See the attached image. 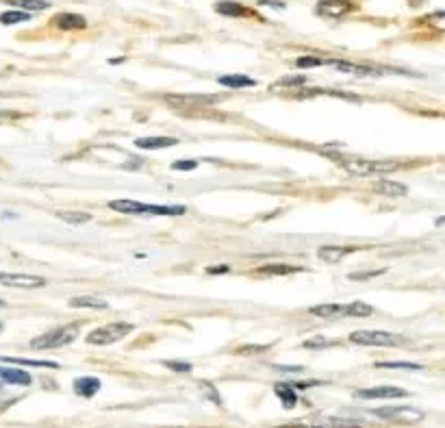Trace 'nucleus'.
Segmentation results:
<instances>
[{"mask_svg": "<svg viewBox=\"0 0 445 428\" xmlns=\"http://www.w3.org/2000/svg\"><path fill=\"white\" fill-rule=\"evenodd\" d=\"M5 307H7V302H5V300H0V309H5Z\"/></svg>", "mask_w": 445, "mask_h": 428, "instance_id": "obj_39", "label": "nucleus"}, {"mask_svg": "<svg viewBox=\"0 0 445 428\" xmlns=\"http://www.w3.org/2000/svg\"><path fill=\"white\" fill-rule=\"evenodd\" d=\"M57 218L64 220L66 224H72V227H81V224H87L91 220V216L87 211H59Z\"/></svg>", "mask_w": 445, "mask_h": 428, "instance_id": "obj_19", "label": "nucleus"}, {"mask_svg": "<svg viewBox=\"0 0 445 428\" xmlns=\"http://www.w3.org/2000/svg\"><path fill=\"white\" fill-rule=\"evenodd\" d=\"M0 285L20 287V289H35V287H44L46 279L35 277V274H0Z\"/></svg>", "mask_w": 445, "mask_h": 428, "instance_id": "obj_6", "label": "nucleus"}, {"mask_svg": "<svg viewBox=\"0 0 445 428\" xmlns=\"http://www.w3.org/2000/svg\"><path fill=\"white\" fill-rule=\"evenodd\" d=\"M3 363H18V365H26V367H50V369H57L59 363H52V361H31V359H7L3 357L0 359Z\"/></svg>", "mask_w": 445, "mask_h": 428, "instance_id": "obj_25", "label": "nucleus"}, {"mask_svg": "<svg viewBox=\"0 0 445 428\" xmlns=\"http://www.w3.org/2000/svg\"><path fill=\"white\" fill-rule=\"evenodd\" d=\"M269 350V344H263V346H250V348H239L237 352L239 354H256V352H265Z\"/></svg>", "mask_w": 445, "mask_h": 428, "instance_id": "obj_35", "label": "nucleus"}, {"mask_svg": "<svg viewBox=\"0 0 445 428\" xmlns=\"http://www.w3.org/2000/svg\"><path fill=\"white\" fill-rule=\"evenodd\" d=\"M350 342L359 346H378V348H389V346H400L402 337L386 333V331H354L350 333Z\"/></svg>", "mask_w": 445, "mask_h": 428, "instance_id": "obj_4", "label": "nucleus"}, {"mask_svg": "<svg viewBox=\"0 0 445 428\" xmlns=\"http://www.w3.org/2000/svg\"><path fill=\"white\" fill-rule=\"evenodd\" d=\"M302 272V267L298 265H285V263H274V265H261L259 274H271V277H287V274H296Z\"/></svg>", "mask_w": 445, "mask_h": 428, "instance_id": "obj_14", "label": "nucleus"}, {"mask_svg": "<svg viewBox=\"0 0 445 428\" xmlns=\"http://www.w3.org/2000/svg\"><path fill=\"white\" fill-rule=\"evenodd\" d=\"M163 365L174 372H191V363H185V361H163Z\"/></svg>", "mask_w": 445, "mask_h": 428, "instance_id": "obj_32", "label": "nucleus"}, {"mask_svg": "<svg viewBox=\"0 0 445 428\" xmlns=\"http://www.w3.org/2000/svg\"><path fill=\"white\" fill-rule=\"evenodd\" d=\"M324 61L321 59H317V57H300L298 59V68H317V66H321Z\"/></svg>", "mask_w": 445, "mask_h": 428, "instance_id": "obj_34", "label": "nucleus"}, {"mask_svg": "<svg viewBox=\"0 0 445 428\" xmlns=\"http://www.w3.org/2000/svg\"><path fill=\"white\" fill-rule=\"evenodd\" d=\"M109 206L114 211H120V213H146V209H148V204L137 202V200H111Z\"/></svg>", "mask_w": 445, "mask_h": 428, "instance_id": "obj_18", "label": "nucleus"}, {"mask_svg": "<svg viewBox=\"0 0 445 428\" xmlns=\"http://www.w3.org/2000/svg\"><path fill=\"white\" fill-rule=\"evenodd\" d=\"M54 26L61 31H79V29H85V18L76 14H59L54 18Z\"/></svg>", "mask_w": 445, "mask_h": 428, "instance_id": "obj_12", "label": "nucleus"}, {"mask_svg": "<svg viewBox=\"0 0 445 428\" xmlns=\"http://www.w3.org/2000/svg\"><path fill=\"white\" fill-rule=\"evenodd\" d=\"M70 307L74 309H106V300L98 298V296H79L70 300Z\"/></svg>", "mask_w": 445, "mask_h": 428, "instance_id": "obj_20", "label": "nucleus"}, {"mask_svg": "<svg viewBox=\"0 0 445 428\" xmlns=\"http://www.w3.org/2000/svg\"><path fill=\"white\" fill-rule=\"evenodd\" d=\"M172 168L174 170H196L198 168V161H174Z\"/></svg>", "mask_w": 445, "mask_h": 428, "instance_id": "obj_36", "label": "nucleus"}, {"mask_svg": "<svg viewBox=\"0 0 445 428\" xmlns=\"http://www.w3.org/2000/svg\"><path fill=\"white\" fill-rule=\"evenodd\" d=\"M348 11H352L350 0H321L317 5V14L328 16V18H339V16H346Z\"/></svg>", "mask_w": 445, "mask_h": 428, "instance_id": "obj_8", "label": "nucleus"}, {"mask_svg": "<svg viewBox=\"0 0 445 428\" xmlns=\"http://www.w3.org/2000/svg\"><path fill=\"white\" fill-rule=\"evenodd\" d=\"M335 342H330V339H326V337H315V339H309V342H304V348H328V346H332Z\"/></svg>", "mask_w": 445, "mask_h": 428, "instance_id": "obj_33", "label": "nucleus"}, {"mask_svg": "<svg viewBox=\"0 0 445 428\" xmlns=\"http://www.w3.org/2000/svg\"><path fill=\"white\" fill-rule=\"evenodd\" d=\"M386 270L382 267V270H376V272H352L348 279L350 281H367V279H374V277H380V274H384Z\"/></svg>", "mask_w": 445, "mask_h": 428, "instance_id": "obj_31", "label": "nucleus"}, {"mask_svg": "<svg viewBox=\"0 0 445 428\" xmlns=\"http://www.w3.org/2000/svg\"><path fill=\"white\" fill-rule=\"evenodd\" d=\"M376 417L391 419V422H404V424H415L424 419V411L413 409V407H382L371 411Z\"/></svg>", "mask_w": 445, "mask_h": 428, "instance_id": "obj_5", "label": "nucleus"}, {"mask_svg": "<svg viewBox=\"0 0 445 428\" xmlns=\"http://www.w3.org/2000/svg\"><path fill=\"white\" fill-rule=\"evenodd\" d=\"M187 211V206L183 204H148L146 213L148 216H183V213Z\"/></svg>", "mask_w": 445, "mask_h": 428, "instance_id": "obj_16", "label": "nucleus"}, {"mask_svg": "<svg viewBox=\"0 0 445 428\" xmlns=\"http://www.w3.org/2000/svg\"><path fill=\"white\" fill-rule=\"evenodd\" d=\"M374 313V307L365 302H350L344 304V317H369Z\"/></svg>", "mask_w": 445, "mask_h": 428, "instance_id": "obj_23", "label": "nucleus"}, {"mask_svg": "<svg viewBox=\"0 0 445 428\" xmlns=\"http://www.w3.org/2000/svg\"><path fill=\"white\" fill-rule=\"evenodd\" d=\"M16 5L26 9V14L29 11H41V9L50 7V3H46V0H16Z\"/></svg>", "mask_w": 445, "mask_h": 428, "instance_id": "obj_28", "label": "nucleus"}, {"mask_svg": "<svg viewBox=\"0 0 445 428\" xmlns=\"http://www.w3.org/2000/svg\"><path fill=\"white\" fill-rule=\"evenodd\" d=\"M129 333H133V324H129V322L106 324V327L94 329L87 335V344L89 346H109V344H116V342L124 339Z\"/></svg>", "mask_w": 445, "mask_h": 428, "instance_id": "obj_3", "label": "nucleus"}, {"mask_svg": "<svg viewBox=\"0 0 445 428\" xmlns=\"http://www.w3.org/2000/svg\"><path fill=\"white\" fill-rule=\"evenodd\" d=\"M179 139L176 137H141L135 141L137 148L144 150H159V148H168V146H176Z\"/></svg>", "mask_w": 445, "mask_h": 428, "instance_id": "obj_13", "label": "nucleus"}, {"mask_svg": "<svg viewBox=\"0 0 445 428\" xmlns=\"http://www.w3.org/2000/svg\"><path fill=\"white\" fill-rule=\"evenodd\" d=\"M219 85H226V87H233V89H244V87H254L256 81H252L248 76H241V74H229V76H219Z\"/></svg>", "mask_w": 445, "mask_h": 428, "instance_id": "obj_21", "label": "nucleus"}, {"mask_svg": "<svg viewBox=\"0 0 445 428\" xmlns=\"http://www.w3.org/2000/svg\"><path fill=\"white\" fill-rule=\"evenodd\" d=\"M350 252H354V248H350V246H321L317 250V257L328 263H337L344 257H348Z\"/></svg>", "mask_w": 445, "mask_h": 428, "instance_id": "obj_10", "label": "nucleus"}, {"mask_svg": "<svg viewBox=\"0 0 445 428\" xmlns=\"http://www.w3.org/2000/svg\"><path fill=\"white\" fill-rule=\"evenodd\" d=\"M0 118H18V114H14V111H0Z\"/></svg>", "mask_w": 445, "mask_h": 428, "instance_id": "obj_38", "label": "nucleus"}, {"mask_svg": "<svg viewBox=\"0 0 445 428\" xmlns=\"http://www.w3.org/2000/svg\"><path fill=\"white\" fill-rule=\"evenodd\" d=\"M215 11H219L221 16H231V18H244V16H250V11L237 3H217L215 5Z\"/></svg>", "mask_w": 445, "mask_h": 428, "instance_id": "obj_24", "label": "nucleus"}, {"mask_svg": "<svg viewBox=\"0 0 445 428\" xmlns=\"http://www.w3.org/2000/svg\"><path fill=\"white\" fill-rule=\"evenodd\" d=\"M0 381L3 383H9V385H31L33 379L31 374L24 372V369H16V367H0Z\"/></svg>", "mask_w": 445, "mask_h": 428, "instance_id": "obj_9", "label": "nucleus"}, {"mask_svg": "<svg viewBox=\"0 0 445 428\" xmlns=\"http://www.w3.org/2000/svg\"><path fill=\"white\" fill-rule=\"evenodd\" d=\"M79 335H81V324L59 327V329H52V331L35 337L31 342V348L33 350H54V348H61V346H70Z\"/></svg>", "mask_w": 445, "mask_h": 428, "instance_id": "obj_2", "label": "nucleus"}, {"mask_svg": "<svg viewBox=\"0 0 445 428\" xmlns=\"http://www.w3.org/2000/svg\"><path fill=\"white\" fill-rule=\"evenodd\" d=\"M298 85H306V79L304 76H289V79H283L276 83V87H298Z\"/></svg>", "mask_w": 445, "mask_h": 428, "instance_id": "obj_30", "label": "nucleus"}, {"mask_svg": "<svg viewBox=\"0 0 445 428\" xmlns=\"http://www.w3.org/2000/svg\"><path fill=\"white\" fill-rule=\"evenodd\" d=\"M217 272H229V267H209V274H217Z\"/></svg>", "mask_w": 445, "mask_h": 428, "instance_id": "obj_37", "label": "nucleus"}, {"mask_svg": "<svg viewBox=\"0 0 445 428\" xmlns=\"http://www.w3.org/2000/svg\"><path fill=\"white\" fill-rule=\"evenodd\" d=\"M102 387V383L94 377H83V379H76L74 381V392L83 398H91L94 394H98Z\"/></svg>", "mask_w": 445, "mask_h": 428, "instance_id": "obj_11", "label": "nucleus"}, {"mask_svg": "<svg viewBox=\"0 0 445 428\" xmlns=\"http://www.w3.org/2000/svg\"><path fill=\"white\" fill-rule=\"evenodd\" d=\"M31 20V14L26 11H5V14H0V22L3 24H20V22H29Z\"/></svg>", "mask_w": 445, "mask_h": 428, "instance_id": "obj_26", "label": "nucleus"}, {"mask_svg": "<svg viewBox=\"0 0 445 428\" xmlns=\"http://www.w3.org/2000/svg\"><path fill=\"white\" fill-rule=\"evenodd\" d=\"M409 396L406 389L400 387H369V389H359L354 392V398L361 400H389V398H404Z\"/></svg>", "mask_w": 445, "mask_h": 428, "instance_id": "obj_7", "label": "nucleus"}, {"mask_svg": "<svg viewBox=\"0 0 445 428\" xmlns=\"http://www.w3.org/2000/svg\"><path fill=\"white\" fill-rule=\"evenodd\" d=\"M200 389L206 394V398H209L211 402H215V404H219V407H221V396H219V392H217V389H215L209 381H202V383H200Z\"/></svg>", "mask_w": 445, "mask_h": 428, "instance_id": "obj_29", "label": "nucleus"}, {"mask_svg": "<svg viewBox=\"0 0 445 428\" xmlns=\"http://www.w3.org/2000/svg\"><path fill=\"white\" fill-rule=\"evenodd\" d=\"M380 369H424L421 363H406V361H384V363H374Z\"/></svg>", "mask_w": 445, "mask_h": 428, "instance_id": "obj_27", "label": "nucleus"}, {"mask_svg": "<svg viewBox=\"0 0 445 428\" xmlns=\"http://www.w3.org/2000/svg\"><path fill=\"white\" fill-rule=\"evenodd\" d=\"M274 392H276L278 398H281V402H283L285 409H294V407H296L298 396H296V392H294V387H291L289 383H278V385L274 387Z\"/></svg>", "mask_w": 445, "mask_h": 428, "instance_id": "obj_17", "label": "nucleus"}, {"mask_svg": "<svg viewBox=\"0 0 445 428\" xmlns=\"http://www.w3.org/2000/svg\"><path fill=\"white\" fill-rule=\"evenodd\" d=\"M339 168L354 176H371L380 172H394L398 164L394 161H371V159H361V156H339L337 159Z\"/></svg>", "mask_w": 445, "mask_h": 428, "instance_id": "obj_1", "label": "nucleus"}, {"mask_svg": "<svg viewBox=\"0 0 445 428\" xmlns=\"http://www.w3.org/2000/svg\"><path fill=\"white\" fill-rule=\"evenodd\" d=\"M311 315H317V317H344V304H317V307H311Z\"/></svg>", "mask_w": 445, "mask_h": 428, "instance_id": "obj_22", "label": "nucleus"}, {"mask_svg": "<svg viewBox=\"0 0 445 428\" xmlns=\"http://www.w3.org/2000/svg\"><path fill=\"white\" fill-rule=\"evenodd\" d=\"M374 191L382 194V196H406L409 189L402 183H394V181H378L374 183Z\"/></svg>", "mask_w": 445, "mask_h": 428, "instance_id": "obj_15", "label": "nucleus"}]
</instances>
